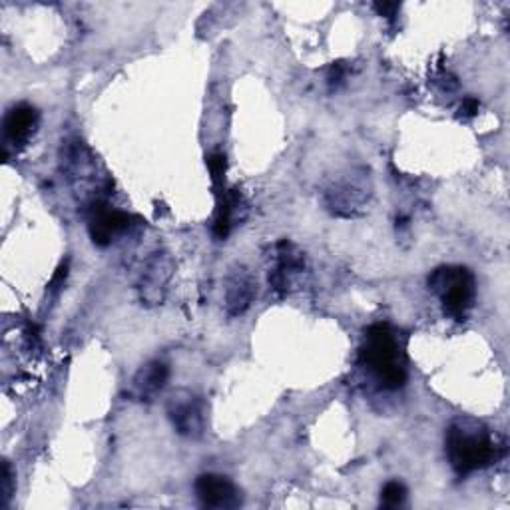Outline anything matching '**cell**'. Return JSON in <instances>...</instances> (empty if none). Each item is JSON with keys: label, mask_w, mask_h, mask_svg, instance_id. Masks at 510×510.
I'll use <instances>...</instances> for the list:
<instances>
[{"label": "cell", "mask_w": 510, "mask_h": 510, "mask_svg": "<svg viewBox=\"0 0 510 510\" xmlns=\"http://www.w3.org/2000/svg\"><path fill=\"white\" fill-rule=\"evenodd\" d=\"M373 8H375V10H377V13H379L381 16L393 18L395 15H397V13H399L401 5H397V3H377V5H373Z\"/></svg>", "instance_id": "d6986e66"}, {"label": "cell", "mask_w": 510, "mask_h": 510, "mask_svg": "<svg viewBox=\"0 0 510 510\" xmlns=\"http://www.w3.org/2000/svg\"><path fill=\"white\" fill-rule=\"evenodd\" d=\"M168 415L174 429L190 439H197L204 433V407L195 395L180 391L172 395Z\"/></svg>", "instance_id": "5b68a950"}, {"label": "cell", "mask_w": 510, "mask_h": 510, "mask_svg": "<svg viewBox=\"0 0 510 510\" xmlns=\"http://www.w3.org/2000/svg\"><path fill=\"white\" fill-rule=\"evenodd\" d=\"M242 194L237 190L224 192L220 197V204H217L215 212V222H214V235L217 239H225L230 235L232 227L235 220L239 217V210H242Z\"/></svg>", "instance_id": "7c38bea8"}, {"label": "cell", "mask_w": 510, "mask_h": 510, "mask_svg": "<svg viewBox=\"0 0 510 510\" xmlns=\"http://www.w3.org/2000/svg\"><path fill=\"white\" fill-rule=\"evenodd\" d=\"M195 495L204 506L210 508H237L242 505V493L239 488L222 475H202L195 481Z\"/></svg>", "instance_id": "8992f818"}, {"label": "cell", "mask_w": 510, "mask_h": 510, "mask_svg": "<svg viewBox=\"0 0 510 510\" xmlns=\"http://www.w3.org/2000/svg\"><path fill=\"white\" fill-rule=\"evenodd\" d=\"M172 275V259L165 254H155L150 259L148 267H145L142 277V297L150 304H160L164 297V289Z\"/></svg>", "instance_id": "9c48e42d"}, {"label": "cell", "mask_w": 510, "mask_h": 510, "mask_svg": "<svg viewBox=\"0 0 510 510\" xmlns=\"http://www.w3.org/2000/svg\"><path fill=\"white\" fill-rule=\"evenodd\" d=\"M445 446L451 466L459 475L475 473L501 456V446L493 439L491 431L483 423L471 419H459L449 426Z\"/></svg>", "instance_id": "6da1fadb"}, {"label": "cell", "mask_w": 510, "mask_h": 510, "mask_svg": "<svg viewBox=\"0 0 510 510\" xmlns=\"http://www.w3.org/2000/svg\"><path fill=\"white\" fill-rule=\"evenodd\" d=\"M207 168H210L212 174V182L215 185H222L225 180V170H227V160L224 154H212L207 158Z\"/></svg>", "instance_id": "9a60e30c"}, {"label": "cell", "mask_w": 510, "mask_h": 510, "mask_svg": "<svg viewBox=\"0 0 510 510\" xmlns=\"http://www.w3.org/2000/svg\"><path fill=\"white\" fill-rule=\"evenodd\" d=\"M68 277V262H62L60 267L56 269L55 277L50 281V291H58L62 285H65V281Z\"/></svg>", "instance_id": "ac0fdd59"}, {"label": "cell", "mask_w": 510, "mask_h": 510, "mask_svg": "<svg viewBox=\"0 0 510 510\" xmlns=\"http://www.w3.org/2000/svg\"><path fill=\"white\" fill-rule=\"evenodd\" d=\"M130 225H132V215H128L126 212L114 210V207L100 202L92 205L88 217V232L94 245L98 247L110 245L118 235L128 232Z\"/></svg>", "instance_id": "277c9868"}, {"label": "cell", "mask_w": 510, "mask_h": 510, "mask_svg": "<svg viewBox=\"0 0 510 510\" xmlns=\"http://www.w3.org/2000/svg\"><path fill=\"white\" fill-rule=\"evenodd\" d=\"M168 377H170V369L165 363L150 361L138 371L134 383H136V389L140 391L142 397H148V395H155L158 391H162L165 387V383H168Z\"/></svg>", "instance_id": "4fadbf2b"}, {"label": "cell", "mask_w": 510, "mask_h": 510, "mask_svg": "<svg viewBox=\"0 0 510 510\" xmlns=\"http://www.w3.org/2000/svg\"><path fill=\"white\" fill-rule=\"evenodd\" d=\"M429 289L439 295L445 314L456 321H465L475 299V277L465 267L443 265L429 277Z\"/></svg>", "instance_id": "3957f363"}, {"label": "cell", "mask_w": 510, "mask_h": 510, "mask_svg": "<svg viewBox=\"0 0 510 510\" xmlns=\"http://www.w3.org/2000/svg\"><path fill=\"white\" fill-rule=\"evenodd\" d=\"M478 112V100L476 98H465L461 104V114L465 118H473Z\"/></svg>", "instance_id": "ffe728a7"}, {"label": "cell", "mask_w": 510, "mask_h": 510, "mask_svg": "<svg viewBox=\"0 0 510 510\" xmlns=\"http://www.w3.org/2000/svg\"><path fill=\"white\" fill-rule=\"evenodd\" d=\"M10 496H13V471H10L8 461L3 463V505L6 506Z\"/></svg>", "instance_id": "2e32d148"}, {"label": "cell", "mask_w": 510, "mask_h": 510, "mask_svg": "<svg viewBox=\"0 0 510 510\" xmlns=\"http://www.w3.org/2000/svg\"><path fill=\"white\" fill-rule=\"evenodd\" d=\"M369 192L365 185L359 182H343L327 192V204L335 214L349 215L353 210H357L361 204H365Z\"/></svg>", "instance_id": "8fae6325"}, {"label": "cell", "mask_w": 510, "mask_h": 510, "mask_svg": "<svg viewBox=\"0 0 510 510\" xmlns=\"http://www.w3.org/2000/svg\"><path fill=\"white\" fill-rule=\"evenodd\" d=\"M279 265L269 274V284L275 291H287L291 285V277L304 269V254L297 252V247L289 242H281L277 245Z\"/></svg>", "instance_id": "30bf717a"}, {"label": "cell", "mask_w": 510, "mask_h": 510, "mask_svg": "<svg viewBox=\"0 0 510 510\" xmlns=\"http://www.w3.org/2000/svg\"><path fill=\"white\" fill-rule=\"evenodd\" d=\"M345 66L341 65V62H337V65H333L331 68H329V76H327V80H329V85H331V88H337L341 82H343V78H345Z\"/></svg>", "instance_id": "e0dca14e"}, {"label": "cell", "mask_w": 510, "mask_h": 510, "mask_svg": "<svg viewBox=\"0 0 510 510\" xmlns=\"http://www.w3.org/2000/svg\"><path fill=\"white\" fill-rule=\"evenodd\" d=\"M405 498H407V488H405L403 483L391 481V483L383 486V491H381V505L383 506H387V508L401 506L405 503Z\"/></svg>", "instance_id": "5bb4252c"}, {"label": "cell", "mask_w": 510, "mask_h": 510, "mask_svg": "<svg viewBox=\"0 0 510 510\" xmlns=\"http://www.w3.org/2000/svg\"><path fill=\"white\" fill-rule=\"evenodd\" d=\"M255 281L244 265H237L232 275L227 277L225 287V307L230 315H242L252 305L255 297Z\"/></svg>", "instance_id": "ba28073f"}, {"label": "cell", "mask_w": 510, "mask_h": 510, "mask_svg": "<svg viewBox=\"0 0 510 510\" xmlns=\"http://www.w3.org/2000/svg\"><path fill=\"white\" fill-rule=\"evenodd\" d=\"M40 114L35 106H28V104H18V106L10 108L5 116V138L20 148V145H26L28 140L35 136V132L38 128Z\"/></svg>", "instance_id": "52a82bcc"}, {"label": "cell", "mask_w": 510, "mask_h": 510, "mask_svg": "<svg viewBox=\"0 0 510 510\" xmlns=\"http://www.w3.org/2000/svg\"><path fill=\"white\" fill-rule=\"evenodd\" d=\"M361 363L385 389H401L407 383L403 351L389 325H373L367 329L365 345L361 349Z\"/></svg>", "instance_id": "7a4b0ae2"}]
</instances>
